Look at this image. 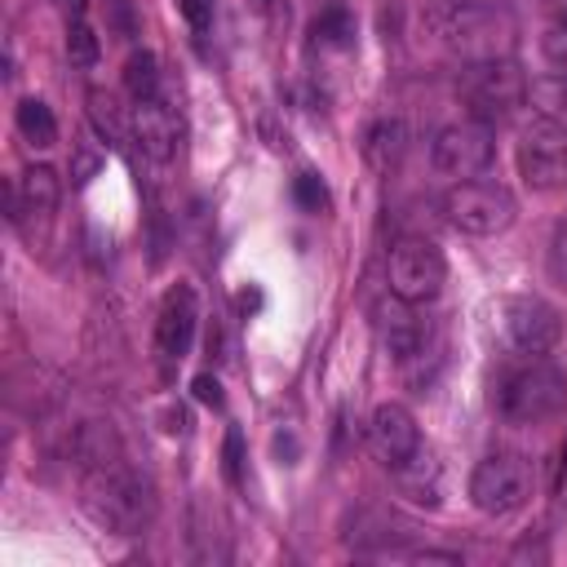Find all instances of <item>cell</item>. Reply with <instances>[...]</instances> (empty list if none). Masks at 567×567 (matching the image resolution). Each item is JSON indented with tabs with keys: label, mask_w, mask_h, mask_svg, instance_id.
<instances>
[{
	"label": "cell",
	"mask_w": 567,
	"mask_h": 567,
	"mask_svg": "<svg viewBox=\"0 0 567 567\" xmlns=\"http://www.w3.org/2000/svg\"><path fill=\"white\" fill-rule=\"evenodd\" d=\"M434 31L447 49L461 58H505L514 44V18L487 0H452L443 13H434Z\"/></svg>",
	"instance_id": "3"
},
{
	"label": "cell",
	"mask_w": 567,
	"mask_h": 567,
	"mask_svg": "<svg viewBox=\"0 0 567 567\" xmlns=\"http://www.w3.org/2000/svg\"><path fill=\"white\" fill-rule=\"evenodd\" d=\"M310 44L315 49H350L354 44V13L341 9V4H328L310 22Z\"/></svg>",
	"instance_id": "19"
},
{
	"label": "cell",
	"mask_w": 567,
	"mask_h": 567,
	"mask_svg": "<svg viewBox=\"0 0 567 567\" xmlns=\"http://www.w3.org/2000/svg\"><path fill=\"white\" fill-rule=\"evenodd\" d=\"M128 133H133V142H137V151H142L146 159L168 164V159L177 155L182 124H177V115H173V106H168V102L151 97V102H137V106H133Z\"/></svg>",
	"instance_id": "13"
},
{
	"label": "cell",
	"mask_w": 567,
	"mask_h": 567,
	"mask_svg": "<svg viewBox=\"0 0 567 567\" xmlns=\"http://www.w3.org/2000/svg\"><path fill=\"white\" fill-rule=\"evenodd\" d=\"M195 323H199V297L190 284H177L164 292L159 301V319H155V346L164 359H182L190 350V337H195Z\"/></svg>",
	"instance_id": "12"
},
{
	"label": "cell",
	"mask_w": 567,
	"mask_h": 567,
	"mask_svg": "<svg viewBox=\"0 0 567 567\" xmlns=\"http://www.w3.org/2000/svg\"><path fill=\"white\" fill-rule=\"evenodd\" d=\"M292 199L306 208V213H323L328 208V186L319 173H297L292 177Z\"/></svg>",
	"instance_id": "25"
},
{
	"label": "cell",
	"mask_w": 567,
	"mask_h": 567,
	"mask_svg": "<svg viewBox=\"0 0 567 567\" xmlns=\"http://www.w3.org/2000/svg\"><path fill=\"white\" fill-rule=\"evenodd\" d=\"M124 89L133 93V102H151V97H159V62H155V53H133L128 62H124Z\"/></svg>",
	"instance_id": "22"
},
{
	"label": "cell",
	"mask_w": 567,
	"mask_h": 567,
	"mask_svg": "<svg viewBox=\"0 0 567 567\" xmlns=\"http://www.w3.org/2000/svg\"><path fill=\"white\" fill-rule=\"evenodd\" d=\"M97 53H102V44H97L93 27H89L84 18H71V22H66V58H71L75 66H93Z\"/></svg>",
	"instance_id": "24"
},
{
	"label": "cell",
	"mask_w": 567,
	"mask_h": 567,
	"mask_svg": "<svg viewBox=\"0 0 567 567\" xmlns=\"http://www.w3.org/2000/svg\"><path fill=\"white\" fill-rule=\"evenodd\" d=\"M368 443L377 452V461L385 470H394L399 461H408L416 447H421V430H416V416L403 408V403H381L368 421Z\"/></svg>",
	"instance_id": "11"
},
{
	"label": "cell",
	"mask_w": 567,
	"mask_h": 567,
	"mask_svg": "<svg viewBox=\"0 0 567 567\" xmlns=\"http://www.w3.org/2000/svg\"><path fill=\"white\" fill-rule=\"evenodd\" d=\"M545 270H549V279H554L558 288H567V217H563V221L554 226V235H549Z\"/></svg>",
	"instance_id": "27"
},
{
	"label": "cell",
	"mask_w": 567,
	"mask_h": 567,
	"mask_svg": "<svg viewBox=\"0 0 567 567\" xmlns=\"http://www.w3.org/2000/svg\"><path fill=\"white\" fill-rule=\"evenodd\" d=\"M390 474H394V487H399L403 501H412L421 509H439L443 505V465L425 443L408 461H399Z\"/></svg>",
	"instance_id": "14"
},
{
	"label": "cell",
	"mask_w": 567,
	"mask_h": 567,
	"mask_svg": "<svg viewBox=\"0 0 567 567\" xmlns=\"http://www.w3.org/2000/svg\"><path fill=\"white\" fill-rule=\"evenodd\" d=\"M252 4H257L261 13H270V9H275V0H252Z\"/></svg>",
	"instance_id": "33"
},
{
	"label": "cell",
	"mask_w": 567,
	"mask_h": 567,
	"mask_svg": "<svg viewBox=\"0 0 567 567\" xmlns=\"http://www.w3.org/2000/svg\"><path fill=\"white\" fill-rule=\"evenodd\" d=\"M532 496V465L514 452H496V456H483L470 474V501L478 514H514L523 509Z\"/></svg>",
	"instance_id": "6"
},
{
	"label": "cell",
	"mask_w": 567,
	"mask_h": 567,
	"mask_svg": "<svg viewBox=\"0 0 567 567\" xmlns=\"http://www.w3.org/2000/svg\"><path fill=\"white\" fill-rule=\"evenodd\" d=\"M71 452H75L80 470H89V465H106V461L124 456V443H120L111 421H84L75 430V439H71Z\"/></svg>",
	"instance_id": "18"
},
{
	"label": "cell",
	"mask_w": 567,
	"mask_h": 567,
	"mask_svg": "<svg viewBox=\"0 0 567 567\" xmlns=\"http://www.w3.org/2000/svg\"><path fill=\"white\" fill-rule=\"evenodd\" d=\"M377 332H381L385 354L399 359V363L416 359L421 346H425V328H421L412 301H403V297H394V301H385V306L377 310Z\"/></svg>",
	"instance_id": "15"
},
{
	"label": "cell",
	"mask_w": 567,
	"mask_h": 567,
	"mask_svg": "<svg viewBox=\"0 0 567 567\" xmlns=\"http://www.w3.org/2000/svg\"><path fill=\"white\" fill-rule=\"evenodd\" d=\"M501 332L518 354H549L563 337V319L540 297H505L501 301Z\"/></svg>",
	"instance_id": "10"
},
{
	"label": "cell",
	"mask_w": 567,
	"mask_h": 567,
	"mask_svg": "<svg viewBox=\"0 0 567 567\" xmlns=\"http://www.w3.org/2000/svg\"><path fill=\"white\" fill-rule=\"evenodd\" d=\"M80 505L89 509V518L115 536H133L151 523L155 514V496L151 483L128 465V456H115L106 465H89L80 470Z\"/></svg>",
	"instance_id": "1"
},
{
	"label": "cell",
	"mask_w": 567,
	"mask_h": 567,
	"mask_svg": "<svg viewBox=\"0 0 567 567\" xmlns=\"http://www.w3.org/2000/svg\"><path fill=\"white\" fill-rule=\"evenodd\" d=\"M549 9H554V13H558V22L567 27V0H549Z\"/></svg>",
	"instance_id": "32"
},
{
	"label": "cell",
	"mask_w": 567,
	"mask_h": 567,
	"mask_svg": "<svg viewBox=\"0 0 567 567\" xmlns=\"http://www.w3.org/2000/svg\"><path fill=\"white\" fill-rule=\"evenodd\" d=\"M221 474H226L230 487L244 483V434L239 430H230L226 443H221Z\"/></svg>",
	"instance_id": "28"
},
{
	"label": "cell",
	"mask_w": 567,
	"mask_h": 567,
	"mask_svg": "<svg viewBox=\"0 0 567 567\" xmlns=\"http://www.w3.org/2000/svg\"><path fill=\"white\" fill-rule=\"evenodd\" d=\"M275 452H279V456L288 452V465H292V456H297V439H292V434H288V439H284V434H275Z\"/></svg>",
	"instance_id": "31"
},
{
	"label": "cell",
	"mask_w": 567,
	"mask_h": 567,
	"mask_svg": "<svg viewBox=\"0 0 567 567\" xmlns=\"http://www.w3.org/2000/svg\"><path fill=\"white\" fill-rule=\"evenodd\" d=\"M58 173L49 168V164H31V168H22L18 173V182L9 186V217L18 221L22 213H35V217H49L53 208H58Z\"/></svg>",
	"instance_id": "17"
},
{
	"label": "cell",
	"mask_w": 567,
	"mask_h": 567,
	"mask_svg": "<svg viewBox=\"0 0 567 567\" xmlns=\"http://www.w3.org/2000/svg\"><path fill=\"white\" fill-rule=\"evenodd\" d=\"M496 155V142H492V128L483 120H456V124H443L430 142V164L434 173L443 177H478Z\"/></svg>",
	"instance_id": "9"
},
{
	"label": "cell",
	"mask_w": 567,
	"mask_h": 567,
	"mask_svg": "<svg viewBox=\"0 0 567 567\" xmlns=\"http://www.w3.org/2000/svg\"><path fill=\"white\" fill-rule=\"evenodd\" d=\"M461 102L470 106L474 120L492 124V120H505L514 115V106L527 102V80L518 71V62L509 58H478L461 71Z\"/></svg>",
	"instance_id": "4"
},
{
	"label": "cell",
	"mask_w": 567,
	"mask_h": 567,
	"mask_svg": "<svg viewBox=\"0 0 567 567\" xmlns=\"http://www.w3.org/2000/svg\"><path fill=\"white\" fill-rule=\"evenodd\" d=\"M89 120H93L97 137H106L111 146L124 142V120H120V106H115V97L106 89H89Z\"/></svg>",
	"instance_id": "23"
},
{
	"label": "cell",
	"mask_w": 567,
	"mask_h": 567,
	"mask_svg": "<svg viewBox=\"0 0 567 567\" xmlns=\"http://www.w3.org/2000/svg\"><path fill=\"white\" fill-rule=\"evenodd\" d=\"M177 9L190 22V31H208L213 27V0H177Z\"/></svg>",
	"instance_id": "29"
},
{
	"label": "cell",
	"mask_w": 567,
	"mask_h": 567,
	"mask_svg": "<svg viewBox=\"0 0 567 567\" xmlns=\"http://www.w3.org/2000/svg\"><path fill=\"white\" fill-rule=\"evenodd\" d=\"M18 133L31 142V146H53L58 142V120H53V111L40 102V97H22L18 102Z\"/></svg>",
	"instance_id": "21"
},
{
	"label": "cell",
	"mask_w": 567,
	"mask_h": 567,
	"mask_svg": "<svg viewBox=\"0 0 567 567\" xmlns=\"http://www.w3.org/2000/svg\"><path fill=\"white\" fill-rule=\"evenodd\" d=\"M527 102H532L536 115H545V120H554V124L567 128V75H540V80H532L527 84Z\"/></svg>",
	"instance_id": "20"
},
{
	"label": "cell",
	"mask_w": 567,
	"mask_h": 567,
	"mask_svg": "<svg viewBox=\"0 0 567 567\" xmlns=\"http://www.w3.org/2000/svg\"><path fill=\"white\" fill-rule=\"evenodd\" d=\"M443 213L447 221L461 230V235H474V239H487V235H501L514 226L518 217V199L509 195V186L501 182H456L447 195H443Z\"/></svg>",
	"instance_id": "5"
},
{
	"label": "cell",
	"mask_w": 567,
	"mask_h": 567,
	"mask_svg": "<svg viewBox=\"0 0 567 567\" xmlns=\"http://www.w3.org/2000/svg\"><path fill=\"white\" fill-rule=\"evenodd\" d=\"M408 155V124L399 115H381L363 133V159L377 177H390Z\"/></svg>",
	"instance_id": "16"
},
{
	"label": "cell",
	"mask_w": 567,
	"mask_h": 567,
	"mask_svg": "<svg viewBox=\"0 0 567 567\" xmlns=\"http://www.w3.org/2000/svg\"><path fill=\"white\" fill-rule=\"evenodd\" d=\"M385 275H390V292L421 306V301H434L443 292V279H447V261L439 252V244L430 239H399L390 248V261H385Z\"/></svg>",
	"instance_id": "8"
},
{
	"label": "cell",
	"mask_w": 567,
	"mask_h": 567,
	"mask_svg": "<svg viewBox=\"0 0 567 567\" xmlns=\"http://www.w3.org/2000/svg\"><path fill=\"white\" fill-rule=\"evenodd\" d=\"M540 62L549 66V75H567V27H549L540 35Z\"/></svg>",
	"instance_id": "26"
},
{
	"label": "cell",
	"mask_w": 567,
	"mask_h": 567,
	"mask_svg": "<svg viewBox=\"0 0 567 567\" xmlns=\"http://www.w3.org/2000/svg\"><path fill=\"white\" fill-rule=\"evenodd\" d=\"M190 390H195V399H199V403H208V408H221V381H217L213 372H199V377L190 381Z\"/></svg>",
	"instance_id": "30"
},
{
	"label": "cell",
	"mask_w": 567,
	"mask_h": 567,
	"mask_svg": "<svg viewBox=\"0 0 567 567\" xmlns=\"http://www.w3.org/2000/svg\"><path fill=\"white\" fill-rule=\"evenodd\" d=\"M518 177L532 186V190H558L567 186V128L545 120V115H532L518 133Z\"/></svg>",
	"instance_id": "7"
},
{
	"label": "cell",
	"mask_w": 567,
	"mask_h": 567,
	"mask_svg": "<svg viewBox=\"0 0 567 567\" xmlns=\"http://www.w3.org/2000/svg\"><path fill=\"white\" fill-rule=\"evenodd\" d=\"M567 399V372L545 354H523L496 381V412L509 425H540Z\"/></svg>",
	"instance_id": "2"
}]
</instances>
